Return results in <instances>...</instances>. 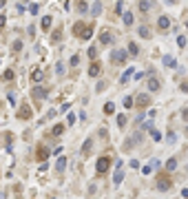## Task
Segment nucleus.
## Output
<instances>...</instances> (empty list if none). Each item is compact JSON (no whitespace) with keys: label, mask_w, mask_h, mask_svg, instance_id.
Masks as SVG:
<instances>
[{"label":"nucleus","mask_w":188,"mask_h":199,"mask_svg":"<svg viewBox=\"0 0 188 199\" xmlns=\"http://www.w3.org/2000/svg\"><path fill=\"white\" fill-rule=\"evenodd\" d=\"M29 11H31V13L36 16V13L40 11V5H33V2H31V5H29Z\"/></svg>","instance_id":"4c0bfd02"},{"label":"nucleus","mask_w":188,"mask_h":199,"mask_svg":"<svg viewBox=\"0 0 188 199\" xmlns=\"http://www.w3.org/2000/svg\"><path fill=\"white\" fill-rule=\"evenodd\" d=\"M179 91H181V93H188V80H184V82L179 84Z\"/></svg>","instance_id":"58836bf2"},{"label":"nucleus","mask_w":188,"mask_h":199,"mask_svg":"<svg viewBox=\"0 0 188 199\" xmlns=\"http://www.w3.org/2000/svg\"><path fill=\"white\" fill-rule=\"evenodd\" d=\"M139 36H142V38H151V27L142 24V27H139Z\"/></svg>","instance_id":"6ab92c4d"},{"label":"nucleus","mask_w":188,"mask_h":199,"mask_svg":"<svg viewBox=\"0 0 188 199\" xmlns=\"http://www.w3.org/2000/svg\"><path fill=\"white\" fill-rule=\"evenodd\" d=\"M151 137H153L155 142H159V139H161V133H159L157 129H151Z\"/></svg>","instance_id":"c85d7f7f"},{"label":"nucleus","mask_w":188,"mask_h":199,"mask_svg":"<svg viewBox=\"0 0 188 199\" xmlns=\"http://www.w3.org/2000/svg\"><path fill=\"white\" fill-rule=\"evenodd\" d=\"M181 197H186V199H188V188H184V190H181Z\"/></svg>","instance_id":"8fccbe9b"},{"label":"nucleus","mask_w":188,"mask_h":199,"mask_svg":"<svg viewBox=\"0 0 188 199\" xmlns=\"http://www.w3.org/2000/svg\"><path fill=\"white\" fill-rule=\"evenodd\" d=\"M128 60V53L124 51V49H113V53H111V62L113 64H120V62H126Z\"/></svg>","instance_id":"20e7f679"},{"label":"nucleus","mask_w":188,"mask_h":199,"mask_svg":"<svg viewBox=\"0 0 188 199\" xmlns=\"http://www.w3.org/2000/svg\"><path fill=\"white\" fill-rule=\"evenodd\" d=\"M64 168H66V159H64V157H60V159L55 162V170H58V172H62Z\"/></svg>","instance_id":"a211bd4d"},{"label":"nucleus","mask_w":188,"mask_h":199,"mask_svg":"<svg viewBox=\"0 0 188 199\" xmlns=\"http://www.w3.org/2000/svg\"><path fill=\"white\" fill-rule=\"evenodd\" d=\"M31 80H33V82H38V80H42V71H40V69H36V71H31Z\"/></svg>","instance_id":"393cba45"},{"label":"nucleus","mask_w":188,"mask_h":199,"mask_svg":"<svg viewBox=\"0 0 188 199\" xmlns=\"http://www.w3.org/2000/svg\"><path fill=\"white\" fill-rule=\"evenodd\" d=\"M161 62H164V66H168V69H175V66H177V60H175L173 56H164Z\"/></svg>","instance_id":"ddd939ff"},{"label":"nucleus","mask_w":188,"mask_h":199,"mask_svg":"<svg viewBox=\"0 0 188 199\" xmlns=\"http://www.w3.org/2000/svg\"><path fill=\"white\" fill-rule=\"evenodd\" d=\"M159 89H161L159 80L157 78H148V91H159Z\"/></svg>","instance_id":"2eb2a0df"},{"label":"nucleus","mask_w":188,"mask_h":199,"mask_svg":"<svg viewBox=\"0 0 188 199\" xmlns=\"http://www.w3.org/2000/svg\"><path fill=\"white\" fill-rule=\"evenodd\" d=\"M139 129H142V131H151V129H153V122H144V124H139Z\"/></svg>","instance_id":"f704fd0d"},{"label":"nucleus","mask_w":188,"mask_h":199,"mask_svg":"<svg viewBox=\"0 0 188 199\" xmlns=\"http://www.w3.org/2000/svg\"><path fill=\"white\" fill-rule=\"evenodd\" d=\"M166 139H168V144H175V139H177V135H175V131H168V135H166Z\"/></svg>","instance_id":"473e14b6"},{"label":"nucleus","mask_w":188,"mask_h":199,"mask_svg":"<svg viewBox=\"0 0 188 199\" xmlns=\"http://www.w3.org/2000/svg\"><path fill=\"white\" fill-rule=\"evenodd\" d=\"M104 89H106V82H102V80H100V82H98V93H102Z\"/></svg>","instance_id":"79ce46f5"},{"label":"nucleus","mask_w":188,"mask_h":199,"mask_svg":"<svg viewBox=\"0 0 188 199\" xmlns=\"http://www.w3.org/2000/svg\"><path fill=\"white\" fill-rule=\"evenodd\" d=\"M128 53H131V56H137V53H139V46H137L135 42H131V44H128Z\"/></svg>","instance_id":"b1692460"},{"label":"nucleus","mask_w":188,"mask_h":199,"mask_svg":"<svg viewBox=\"0 0 188 199\" xmlns=\"http://www.w3.org/2000/svg\"><path fill=\"white\" fill-rule=\"evenodd\" d=\"M133 104H137V109H146V106H151V95H148V93H139V95L133 100Z\"/></svg>","instance_id":"39448f33"},{"label":"nucleus","mask_w":188,"mask_h":199,"mask_svg":"<svg viewBox=\"0 0 188 199\" xmlns=\"http://www.w3.org/2000/svg\"><path fill=\"white\" fill-rule=\"evenodd\" d=\"M117 126H126V115H117Z\"/></svg>","instance_id":"2f4dec72"},{"label":"nucleus","mask_w":188,"mask_h":199,"mask_svg":"<svg viewBox=\"0 0 188 199\" xmlns=\"http://www.w3.org/2000/svg\"><path fill=\"white\" fill-rule=\"evenodd\" d=\"M111 155H102L100 159H98V164H95V172H98V177H102V175H106L108 172V168H111Z\"/></svg>","instance_id":"f03ea898"},{"label":"nucleus","mask_w":188,"mask_h":199,"mask_svg":"<svg viewBox=\"0 0 188 199\" xmlns=\"http://www.w3.org/2000/svg\"><path fill=\"white\" fill-rule=\"evenodd\" d=\"M46 95H49V91H46L44 86H33V89H31V97L36 100V102H42V100H46Z\"/></svg>","instance_id":"423d86ee"},{"label":"nucleus","mask_w":188,"mask_h":199,"mask_svg":"<svg viewBox=\"0 0 188 199\" xmlns=\"http://www.w3.org/2000/svg\"><path fill=\"white\" fill-rule=\"evenodd\" d=\"M124 24H126V27H131V24H133V13H131V11H124Z\"/></svg>","instance_id":"5701e85b"},{"label":"nucleus","mask_w":188,"mask_h":199,"mask_svg":"<svg viewBox=\"0 0 188 199\" xmlns=\"http://www.w3.org/2000/svg\"><path fill=\"white\" fill-rule=\"evenodd\" d=\"M181 117H184V119L188 122V109H184V111H181Z\"/></svg>","instance_id":"09e8293b"},{"label":"nucleus","mask_w":188,"mask_h":199,"mask_svg":"<svg viewBox=\"0 0 188 199\" xmlns=\"http://www.w3.org/2000/svg\"><path fill=\"white\" fill-rule=\"evenodd\" d=\"M173 186V179H171V175L168 172H161V175H157V190H168Z\"/></svg>","instance_id":"7ed1b4c3"},{"label":"nucleus","mask_w":188,"mask_h":199,"mask_svg":"<svg viewBox=\"0 0 188 199\" xmlns=\"http://www.w3.org/2000/svg\"><path fill=\"white\" fill-rule=\"evenodd\" d=\"M157 27H159L161 31H166V29L171 27V18H168V16H161V18L157 20Z\"/></svg>","instance_id":"f8f14e48"},{"label":"nucleus","mask_w":188,"mask_h":199,"mask_svg":"<svg viewBox=\"0 0 188 199\" xmlns=\"http://www.w3.org/2000/svg\"><path fill=\"white\" fill-rule=\"evenodd\" d=\"M55 73H58V75H64V62H58L55 64Z\"/></svg>","instance_id":"7c9ffc66"},{"label":"nucleus","mask_w":188,"mask_h":199,"mask_svg":"<svg viewBox=\"0 0 188 199\" xmlns=\"http://www.w3.org/2000/svg\"><path fill=\"white\" fill-rule=\"evenodd\" d=\"M122 179H124V168H122V162H117V170H115L113 182H115V184H122Z\"/></svg>","instance_id":"9d476101"},{"label":"nucleus","mask_w":188,"mask_h":199,"mask_svg":"<svg viewBox=\"0 0 188 199\" xmlns=\"http://www.w3.org/2000/svg\"><path fill=\"white\" fill-rule=\"evenodd\" d=\"M78 64H80V56H73L71 58V66H78Z\"/></svg>","instance_id":"a19ab883"},{"label":"nucleus","mask_w":188,"mask_h":199,"mask_svg":"<svg viewBox=\"0 0 188 199\" xmlns=\"http://www.w3.org/2000/svg\"><path fill=\"white\" fill-rule=\"evenodd\" d=\"M2 78H5V80H13V69H7Z\"/></svg>","instance_id":"c9c22d12"},{"label":"nucleus","mask_w":188,"mask_h":199,"mask_svg":"<svg viewBox=\"0 0 188 199\" xmlns=\"http://www.w3.org/2000/svg\"><path fill=\"white\" fill-rule=\"evenodd\" d=\"M142 172H144V175H151V172H153V166H144Z\"/></svg>","instance_id":"37998d69"},{"label":"nucleus","mask_w":188,"mask_h":199,"mask_svg":"<svg viewBox=\"0 0 188 199\" xmlns=\"http://www.w3.org/2000/svg\"><path fill=\"white\" fill-rule=\"evenodd\" d=\"M124 106H126V109L133 106V97H124Z\"/></svg>","instance_id":"ea45409f"},{"label":"nucleus","mask_w":188,"mask_h":199,"mask_svg":"<svg viewBox=\"0 0 188 199\" xmlns=\"http://www.w3.org/2000/svg\"><path fill=\"white\" fill-rule=\"evenodd\" d=\"M100 11H102V2H95V5L91 7V13H93V16H98Z\"/></svg>","instance_id":"bb28decb"},{"label":"nucleus","mask_w":188,"mask_h":199,"mask_svg":"<svg viewBox=\"0 0 188 199\" xmlns=\"http://www.w3.org/2000/svg\"><path fill=\"white\" fill-rule=\"evenodd\" d=\"M73 36L80 38V40H89L93 36V24H86V22H75L73 24Z\"/></svg>","instance_id":"f257e3e1"},{"label":"nucleus","mask_w":188,"mask_h":199,"mask_svg":"<svg viewBox=\"0 0 188 199\" xmlns=\"http://www.w3.org/2000/svg\"><path fill=\"white\" fill-rule=\"evenodd\" d=\"M11 49H13V53H18V51H22V40H16V42L11 44Z\"/></svg>","instance_id":"cd10ccee"},{"label":"nucleus","mask_w":188,"mask_h":199,"mask_svg":"<svg viewBox=\"0 0 188 199\" xmlns=\"http://www.w3.org/2000/svg\"><path fill=\"white\" fill-rule=\"evenodd\" d=\"M100 71H102V64L95 60V62H93V64L89 66V71H86V73H89L91 78H98V75H100Z\"/></svg>","instance_id":"1a4fd4ad"},{"label":"nucleus","mask_w":188,"mask_h":199,"mask_svg":"<svg viewBox=\"0 0 188 199\" xmlns=\"http://www.w3.org/2000/svg\"><path fill=\"white\" fill-rule=\"evenodd\" d=\"M104 113H106V115H113V113H115V104H113V102H106V104H104Z\"/></svg>","instance_id":"412c9836"},{"label":"nucleus","mask_w":188,"mask_h":199,"mask_svg":"<svg viewBox=\"0 0 188 199\" xmlns=\"http://www.w3.org/2000/svg\"><path fill=\"white\" fill-rule=\"evenodd\" d=\"M133 75H135V69H126V71L122 73V78H120V82H122V84H126V82H128V80L133 78Z\"/></svg>","instance_id":"4468645a"},{"label":"nucleus","mask_w":188,"mask_h":199,"mask_svg":"<svg viewBox=\"0 0 188 199\" xmlns=\"http://www.w3.org/2000/svg\"><path fill=\"white\" fill-rule=\"evenodd\" d=\"M91 148H93V139H86V142L82 144V155H89Z\"/></svg>","instance_id":"dca6fc26"},{"label":"nucleus","mask_w":188,"mask_h":199,"mask_svg":"<svg viewBox=\"0 0 188 199\" xmlns=\"http://www.w3.org/2000/svg\"><path fill=\"white\" fill-rule=\"evenodd\" d=\"M175 168H177V159H175V157H171V159L166 162V170L171 172V170H175Z\"/></svg>","instance_id":"4be33fe9"},{"label":"nucleus","mask_w":188,"mask_h":199,"mask_svg":"<svg viewBox=\"0 0 188 199\" xmlns=\"http://www.w3.org/2000/svg\"><path fill=\"white\" fill-rule=\"evenodd\" d=\"M5 22H7V16H0V27H5Z\"/></svg>","instance_id":"de8ad7c7"},{"label":"nucleus","mask_w":188,"mask_h":199,"mask_svg":"<svg viewBox=\"0 0 188 199\" xmlns=\"http://www.w3.org/2000/svg\"><path fill=\"white\" fill-rule=\"evenodd\" d=\"M78 9H80V11H82V13H84V11H86V9H89V7H86V5H84V2H80V5H78Z\"/></svg>","instance_id":"49530a36"},{"label":"nucleus","mask_w":188,"mask_h":199,"mask_svg":"<svg viewBox=\"0 0 188 199\" xmlns=\"http://www.w3.org/2000/svg\"><path fill=\"white\" fill-rule=\"evenodd\" d=\"M89 58L95 62V58H98V49H95V46H91V49H89Z\"/></svg>","instance_id":"c756f323"},{"label":"nucleus","mask_w":188,"mask_h":199,"mask_svg":"<svg viewBox=\"0 0 188 199\" xmlns=\"http://www.w3.org/2000/svg\"><path fill=\"white\" fill-rule=\"evenodd\" d=\"M31 115H33V109H31V106H29L27 102L22 104V106H20V111L16 113V117H18V119H29Z\"/></svg>","instance_id":"6e6552de"},{"label":"nucleus","mask_w":188,"mask_h":199,"mask_svg":"<svg viewBox=\"0 0 188 199\" xmlns=\"http://www.w3.org/2000/svg\"><path fill=\"white\" fill-rule=\"evenodd\" d=\"M73 122H75V115H73V113H69V117H66V124H64V126H71Z\"/></svg>","instance_id":"e433bc0d"},{"label":"nucleus","mask_w":188,"mask_h":199,"mask_svg":"<svg viewBox=\"0 0 188 199\" xmlns=\"http://www.w3.org/2000/svg\"><path fill=\"white\" fill-rule=\"evenodd\" d=\"M177 44H179V46H186V38L179 36V38H177Z\"/></svg>","instance_id":"c03bdc74"},{"label":"nucleus","mask_w":188,"mask_h":199,"mask_svg":"<svg viewBox=\"0 0 188 199\" xmlns=\"http://www.w3.org/2000/svg\"><path fill=\"white\" fill-rule=\"evenodd\" d=\"M42 29H44V31L51 29V16H44V18H42Z\"/></svg>","instance_id":"aec40b11"},{"label":"nucleus","mask_w":188,"mask_h":199,"mask_svg":"<svg viewBox=\"0 0 188 199\" xmlns=\"http://www.w3.org/2000/svg\"><path fill=\"white\" fill-rule=\"evenodd\" d=\"M7 97H9V102H11V104H16V95H13L11 91H9V95H7Z\"/></svg>","instance_id":"a18cd8bd"},{"label":"nucleus","mask_w":188,"mask_h":199,"mask_svg":"<svg viewBox=\"0 0 188 199\" xmlns=\"http://www.w3.org/2000/svg\"><path fill=\"white\" fill-rule=\"evenodd\" d=\"M60 36H62V29H55L51 33V42H60Z\"/></svg>","instance_id":"a878e982"},{"label":"nucleus","mask_w":188,"mask_h":199,"mask_svg":"<svg viewBox=\"0 0 188 199\" xmlns=\"http://www.w3.org/2000/svg\"><path fill=\"white\" fill-rule=\"evenodd\" d=\"M49 148H46L44 144H38V148H36V162H46L49 159Z\"/></svg>","instance_id":"0eeeda50"},{"label":"nucleus","mask_w":188,"mask_h":199,"mask_svg":"<svg viewBox=\"0 0 188 199\" xmlns=\"http://www.w3.org/2000/svg\"><path fill=\"white\" fill-rule=\"evenodd\" d=\"M139 9H142V11H148V9H151V0H144V2H139Z\"/></svg>","instance_id":"72a5a7b5"},{"label":"nucleus","mask_w":188,"mask_h":199,"mask_svg":"<svg viewBox=\"0 0 188 199\" xmlns=\"http://www.w3.org/2000/svg\"><path fill=\"white\" fill-rule=\"evenodd\" d=\"M64 129H66L64 124H55L53 131H51V135H55V137H58V135H62V133H64Z\"/></svg>","instance_id":"f3484780"},{"label":"nucleus","mask_w":188,"mask_h":199,"mask_svg":"<svg viewBox=\"0 0 188 199\" xmlns=\"http://www.w3.org/2000/svg\"><path fill=\"white\" fill-rule=\"evenodd\" d=\"M100 42H102V44H111V42H113V33L102 29V31H100Z\"/></svg>","instance_id":"9b49d317"}]
</instances>
